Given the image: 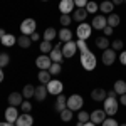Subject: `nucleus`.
Listing matches in <instances>:
<instances>
[{"label": "nucleus", "instance_id": "f3484780", "mask_svg": "<svg viewBox=\"0 0 126 126\" xmlns=\"http://www.w3.org/2000/svg\"><path fill=\"white\" fill-rule=\"evenodd\" d=\"M22 103H24V96H22V93H17V91H15V93H10L9 94V104L10 106H20V104H22Z\"/></svg>", "mask_w": 126, "mask_h": 126}, {"label": "nucleus", "instance_id": "7c9ffc66", "mask_svg": "<svg viewBox=\"0 0 126 126\" xmlns=\"http://www.w3.org/2000/svg\"><path fill=\"white\" fill-rule=\"evenodd\" d=\"M39 50L42 52V54H49L50 50H52V44L49 42V40H42L39 46Z\"/></svg>", "mask_w": 126, "mask_h": 126}, {"label": "nucleus", "instance_id": "aec40b11", "mask_svg": "<svg viewBox=\"0 0 126 126\" xmlns=\"http://www.w3.org/2000/svg\"><path fill=\"white\" fill-rule=\"evenodd\" d=\"M87 17V10L86 9H76L72 12V19L76 20V22H84Z\"/></svg>", "mask_w": 126, "mask_h": 126}, {"label": "nucleus", "instance_id": "7ed1b4c3", "mask_svg": "<svg viewBox=\"0 0 126 126\" xmlns=\"http://www.w3.org/2000/svg\"><path fill=\"white\" fill-rule=\"evenodd\" d=\"M82 96H79V94H71L67 97V108L71 111H81V108H82Z\"/></svg>", "mask_w": 126, "mask_h": 126}, {"label": "nucleus", "instance_id": "4be33fe9", "mask_svg": "<svg viewBox=\"0 0 126 126\" xmlns=\"http://www.w3.org/2000/svg\"><path fill=\"white\" fill-rule=\"evenodd\" d=\"M113 9H114V3L111 2V0H104V2H101V5H99V10L103 12V14H113Z\"/></svg>", "mask_w": 126, "mask_h": 126}, {"label": "nucleus", "instance_id": "5fc2aeb1", "mask_svg": "<svg viewBox=\"0 0 126 126\" xmlns=\"http://www.w3.org/2000/svg\"><path fill=\"white\" fill-rule=\"evenodd\" d=\"M119 126H126V123H125V125H119Z\"/></svg>", "mask_w": 126, "mask_h": 126}, {"label": "nucleus", "instance_id": "ea45409f", "mask_svg": "<svg viewBox=\"0 0 126 126\" xmlns=\"http://www.w3.org/2000/svg\"><path fill=\"white\" fill-rule=\"evenodd\" d=\"M101 125H103V126H119V125H118V121L114 119V118H106V119H104Z\"/></svg>", "mask_w": 126, "mask_h": 126}, {"label": "nucleus", "instance_id": "de8ad7c7", "mask_svg": "<svg viewBox=\"0 0 126 126\" xmlns=\"http://www.w3.org/2000/svg\"><path fill=\"white\" fill-rule=\"evenodd\" d=\"M111 2H113V3H114V5H121V3H125V2H123V0H111Z\"/></svg>", "mask_w": 126, "mask_h": 126}, {"label": "nucleus", "instance_id": "4c0bfd02", "mask_svg": "<svg viewBox=\"0 0 126 126\" xmlns=\"http://www.w3.org/2000/svg\"><path fill=\"white\" fill-rule=\"evenodd\" d=\"M86 10H87V14H96L97 10H99V7H97V3H96V2H87Z\"/></svg>", "mask_w": 126, "mask_h": 126}, {"label": "nucleus", "instance_id": "b1692460", "mask_svg": "<svg viewBox=\"0 0 126 126\" xmlns=\"http://www.w3.org/2000/svg\"><path fill=\"white\" fill-rule=\"evenodd\" d=\"M59 40H62L64 44L69 42V40H72V32L67 29V27H64V29L59 30Z\"/></svg>", "mask_w": 126, "mask_h": 126}, {"label": "nucleus", "instance_id": "a211bd4d", "mask_svg": "<svg viewBox=\"0 0 126 126\" xmlns=\"http://www.w3.org/2000/svg\"><path fill=\"white\" fill-rule=\"evenodd\" d=\"M54 108H56V111H59V113L64 111V109L67 108V97L64 96V94H59L57 99H56V106Z\"/></svg>", "mask_w": 126, "mask_h": 126}, {"label": "nucleus", "instance_id": "c85d7f7f", "mask_svg": "<svg viewBox=\"0 0 126 126\" xmlns=\"http://www.w3.org/2000/svg\"><path fill=\"white\" fill-rule=\"evenodd\" d=\"M56 37H57V32H56L54 27H49V29L44 30V40H49V42H50V40L56 39Z\"/></svg>", "mask_w": 126, "mask_h": 126}, {"label": "nucleus", "instance_id": "58836bf2", "mask_svg": "<svg viewBox=\"0 0 126 126\" xmlns=\"http://www.w3.org/2000/svg\"><path fill=\"white\" fill-rule=\"evenodd\" d=\"M123 40L121 39H116V40H113V44H111V49L113 50H123Z\"/></svg>", "mask_w": 126, "mask_h": 126}, {"label": "nucleus", "instance_id": "f257e3e1", "mask_svg": "<svg viewBox=\"0 0 126 126\" xmlns=\"http://www.w3.org/2000/svg\"><path fill=\"white\" fill-rule=\"evenodd\" d=\"M104 103V113H106L108 116H114L118 113V108H119V103H118V94L116 91L113 89V91H108V97L103 101Z\"/></svg>", "mask_w": 126, "mask_h": 126}, {"label": "nucleus", "instance_id": "e433bc0d", "mask_svg": "<svg viewBox=\"0 0 126 126\" xmlns=\"http://www.w3.org/2000/svg\"><path fill=\"white\" fill-rule=\"evenodd\" d=\"M9 62H10V56L7 52H2V54H0V67L9 66Z\"/></svg>", "mask_w": 126, "mask_h": 126}, {"label": "nucleus", "instance_id": "393cba45", "mask_svg": "<svg viewBox=\"0 0 126 126\" xmlns=\"http://www.w3.org/2000/svg\"><path fill=\"white\" fill-rule=\"evenodd\" d=\"M17 42H19V46L22 49H29L30 47V44H32V39H30V35H19L17 37Z\"/></svg>", "mask_w": 126, "mask_h": 126}, {"label": "nucleus", "instance_id": "6ab92c4d", "mask_svg": "<svg viewBox=\"0 0 126 126\" xmlns=\"http://www.w3.org/2000/svg\"><path fill=\"white\" fill-rule=\"evenodd\" d=\"M47 96V87L44 86V84H40V86L35 87V93H34V97L37 99V101H44Z\"/></svg>", "mask_w": 126, "mask_h": 126}, {"label": "nucleus", "instance_id": "dca6fc26", "mask_svg": "<svg viewBox=\"0 0 126 126\" xmlns=\"http://www.w3.org/2000/svg\"><path fill=\"white\" fill-rule=\"evenodd\" d=\"M108 97V91H104L103 87H96L91 91V99L93 101H104Z\"/></svg>", "mask_w": 126, "mask_h": 126}, {"label": "nucleus", "instance_id": "2f4dec72", "mask_svg": "<svg viewBox=\"0 0 126 126\" xmlns=\"http://www.w3.org/2000/svg\"><path fill=\"white\" fill-rule=\"evenodd\" d=\"M61 71H62L61 62H52V66L49 67V72H50L52 76H57V74H61Z\"/></svg>", "mask_w": 126, "mask_h": 126}, {"label": "nucleus", "instance_id": "c03bdc74", "mask_svg": "<svg viewBox=\"0 0 126 126\" xmlns=\"http://www.w3.org/2000/svg\"><path fill=\"white\" fill-rule=\"evenodd\" d=\"M119 62H121L123 66H126V50H123V52L119 54Z\"/></svg>", "mask_w": 126, "mask_h": 126}, {"label": "nucleus", "instance_id": "f03ea898", "mask_svg": "<svg viewBox=\"0 0 126 126\" xmlns=\"http://www.w3.org/2000/svg\"><path fill=\"white\" fill-rule=\"evenodd\" d=\"M97 61H96V56L91 52V50H87L84 54H81V66L86 69V71H93V69L96 67Z\"/></svg>", "mask_w": 126, "mask_h": 126}, {"label": "nucleus", "instance_id": "423d86ee", "mask_svg": "<svg viewBox=\"0 0 126 126\" xmlns=\"http://www.w3.org/2000/svg\"><path fill=\"white\" fill-rule=\"evenodd\" d=\"M101 61H103L104 66H113L114 61H116V50H113V49H109V47L104 49L103 56H101Z\"/></svg>", "mask_w": 126, "mask_h": 126}, {"label": "nucleus", "instance_id": "864d4df0", "mask_svg": "<svg viewBox=\"0 0 126 126\" xmlns=\"http://www.w3.org/2000/svg\"><path fill=\"white\" fill-rule=\"evenodd\" d=\"M76 126H84V123H81V121H78V123H76Z\"/></svg>", "mask_w": 126, "mask_h": 126}, {"label": "nucleus", "instance_id": "603ef678", "mask_svg": "<svg viewBox=\"0 0 126 126\" xmlns=\"http://www.w3.org/2000/svg\"><path fill=\"white\" fill-rule=\"evenodd\" d=\"M3 35H5V30L0 29V40H2V37H3Z\"/></svg>", "mask_w": 126, "mask_h": 126}, {"label": "nucleus", "instance_id": "a878e982", "mask_svg": "<svg viewBox=\"0 0 126 126\" xmlns=\"http://www.w3.org/2000/svg\"><path fill=\"white\" fill-rule=\"evenodd\" d=\"M106 20H108V25H109V27H113V29L118 27V25H119V22H121V19H119V15H118V14H109V15L106 17Z\"/></svg>", "mask_w": 126, "mask_h": 126}, {"label": "nucleus", "instance_id": "2eb2a0df", "mask_svg": "<svg viewBox=\"0 0 126 126\" xmlns=\"http://www.w3.org/2000/svg\"><path fill=\"white\" fill-rule=\"evenodd\" d=\"M106 113H104V109H96V111H93L91 113V119L89 121H93L94 125H99V123H103L104 119H106Z\"/></svg>", "mask_w": 126, "mask_h": 126}, {"label": "nucleus", "instance_id": "8fccbe9b", "mask_svg": "<svg viewBox=\"0 0 126 126\" xmlns=\"http://www.w3.org/2000/svg\"><path fill=\"white\" fill-rule=\"evenodd\" d=\"M84 126H97V125H94L93 121H87V123H84Z\"/></svg>", "mask_w": 126, "mask_h": 126}, {"label": "nucleus", "instance_id": "20e7f679", "mask_svg": "<svg viewBox=\"0 0 126 126\" xmlns=\"http://www.w3.org/2000/svg\"><path fill=\"white\" fill-rule=\"evenodd\" d=\"M35 20L34 19H25L22 24H20V32L24 34V35H32L34 32H35Z\"/></svg>", "mask_w": 126, "mask_h": 126}, {"label": "nucleus", "instance_id": "72a5a7b5", "mask_svg": "<svg viewBox=\"0 0 126 126\" xmlns=\"http://www.w3.org/2000/svg\"><path fill=\"white\" fill-rule=\"evenodd\" d=\"M91 119V113H87V111H79V114H78V121H81V123H87Z\"/></svg>", "mask_w": 126, "mask_h": 126}, {"label": "nucleus", "instance_id": "3c124183", "mask_svg": "<svg viewBox=\"0 0 126 126\" xmlns=\"http://www.w3.org/2000/svg\"><path fill=\"white\" fill-rule=\"evenodd\" d=\"M0 126H14V125H12V123H7V121H5V123H0Z\"/></svg>", "mask_w": 126, "mask_h": 126}, {"label": "nucleus", "instance_id": "09e8293b", "mask_svg": "<svg viewBox=\"0 0 126 126\" xmlns=\"http://www.w3.org/2000/svg\"><path fill=\"white\" fill-rule=\"evenodd\" d=\"M3 81V67H0V82Z\"/></svg>", "mask_w": 126, "mask_h": 126}, {"label": "nucleus", "instance_id": "6e6552de", "mask_svg": "<svg viewBox=\"0 0 126 126\" xmlns=\"http://www.w3.org/2000/svg\"><path fill=\"white\" fill-rule=\"evenodd\" d=\"M91 32H93L91 24H79L78 30H76V34L81 40H87V37H91Z\"/></svg>", "mask_w": 126, "mask_h": 126}, {"label": "nucleus", "instance_id": "c9c22d12", "mask_svg": "<svg viewBox=\"0 0 126 126\" xmlns=\"http://www.w3.org/2000/svg\"><path fill=\"white\" fill-rule=\"evenodd\" d=\"M72 22V17L71 15H66V14H61V17H59V24H62L64 27H67L69 24Z\"/></svg>", "mask_w": 126, "mask_h": 126}, {"label": "nucleus", "instance_id": "0eeeda50", "mask_svg": "<svg viewBox=\"0 0 126 126\" xmlns=\"http://www.w3.org/2000/svg\"><path fill=\"white\" fill-rule=\"evenodd\" d=\"M76 52H78V46H76L74 40H69V42H66V44L62 46V56H64L66 59L74 57Z\"/></svg>", "mask_w": 126, "mask_h": 126}, {"label": "nucleus", "instance_id": "5701e85b", "mask_svg": "<svg viewBox=\"0 0 126 126\" xmlns=\"http://www.w3.org/2000/svg\"><path fill=\"white\" fill-rule=\"evenodd\" d=\"M5 47H12V46H15L17 44V37L15 35H12V34H5L3 37H2V40H0Z\"/></svg>", "mask_w": 126, "mask_h": 126}, {"label": "nucleus", "instance_id": "39448f33", "mask_svg": "<svg viewBox=\"0 0 126 126\" xmlns=\"http://www.w3.org/2000/svg\"><path fill=\"white\" fill-rule=\"evenodd\" d=\"M46 87H47V93H49V94H54V96L62 94V89H64L62 82H61L59 79H50V82H49Z\"/></svg>", "mask_w": 126, "mask_h": 126}, {"label": "nucleus", "instance_id": "37998d69", "mask_svg": "<svg viewBox=\"0 0 126 126\" xmlns=\"http://www.w3.org/2000/svg\"><path fill=\"white\" fill-rule=\"evenodd\" d=\"M103 32H104V35H106V37H109V35L113 34V27H109V25H106V27L103 29Z\"/></svg>", "mask_w": 126, "mask_h": 126}, {"label": "nucleus", "instance_id": "6e6d98bb", "mask_svg": "<svg viewBox=\"0 0 126 126\" xmlns=\"http://www.w3.org/2000/svg\"><path fill=\"white\" fill-rule=\"evenodd\" d=\"M42 2H47V0H42Z\"/></svg>", "mask_w": 126, "mask_h": 126}, {"label": "nucleus", "instance_id": "1a4fd4ad", "mask_svg": "<svg viewBox=\"0 0 126 126\" xmlns=\"http://www.w3.org/2000/svg\"><path fill=\"white\" fill-rule=\"evenodd\" d=\"M35 66L40 69V71H49V67L52 66V59L49 57L47 54H42L35 59Z\"/></svg>", "mask_w": 126, "mask_h": 126}, {"label": "nucleus", "instance_id": "a18cd8bd", "mask_svg": "<svg viewBox=\"0 0 126 126\" xmlns=\"http://www.w3.org/2000/svg\"><path fill=\"white\" fill-rule=\"evenodd\" d=\"M119 104L126 106V94H121V96H119Z\"/></svg>", "mask_w": 126, "mask_h": 126}, {"label": "nucleus", "instance_id": "4d7b16f0", "mask_svg": "<svg viewBox=\"0 0 126 126\" xmlns=\"http://www.w3.org/2000/svg\"><path fill=\"white\" fill-rule=\"evenodd\" d=\"M123 2H125V3H126V0H123Z\"/></svg>", "mask_w": 126, "mask_h": 126}, {"label": "nucleus", "instance_id": "ddd939ff", "mask_svg": "<svg viewBox=\"0 0 126 126\" xmlns=\"http://www.w3.org/2000/svg\"><path fill=\"white\" fill-rule=\"evenodd\" d=\"M17 118H19V111H17V108L15 106H9L5 109V121L7 123H15L17 121Z\"/></svg>", "mask_w": 126, "mask_h": 126}, {"label": "nucleus", "instance_id": "a19ab883", "mask_svg": "<svg viewBox=\"0 0 126 126\" xmlns=\"http://www.w3.org/2000/svg\"><path fill=\"white\" fill-rule=\"evenodd\" d=\"M20 109H22V113H30V111H32V104H30L29 101H24V103L20 104Z\"/></svg>", "mask_w": 126, "mask_h": 126}, {"label": "nucleus", "instance_id": "bb28decb", "mask_svg": "<svg viewBox=\"0 0 126 126\" xmlns=\"http://www.w3.org/2000/svg\"><path fill=\"white\" fill-rule=\"evenodd\" d=\"M114 91H116L118 96L126 94V82H125V81H121V79H118L116 82H114Z\"/></svg>", "mask_w": 126, "mask_h": 126}, {"label": "nucleus", "instance_id": "9b49d317", "mask_svg": "<svg viewBox=\"0 0 126 126\" xmlns=\"http://www.w3.org/2000/svg\"><path fill=\"white\" fill-rule=\"evenodd\" d=\"M106 25H108V20H106L104 15H94V19L91 22V27L96 29V30H103Z\"/></svg>", "mask_w": 126, "mask_h": 126}, {"label": "nucleus", "instance_id": "79ce46f5", "mask_svg": "<svg viewBox=\"0 0 126 126\" xmlns=\"http://www.w3.org/2000/svg\"><path fill=\"white\" fill-rule=\"evenodd\" d=\"M74 5H76V9H86L87 0H74Z\"/></svg>", "mask_w": 126, "mask_h": 126}, {"label": "nucleus", "instance_id": "49530a36", "mask_svg": "<svg viewBox=\"0 0 126 126\" xmlns=\"http://www.w3.org/2000/svg\"><path fill=\"white\" fill-rule=\"evenodd\" d=\"M30 39H32V42H34V40H39V39H40V35L37 34V32H34V34L30 35Z\"/></svg>", "mask_w": 126, "mask_h": 126}, {"label": "nucleus", "instance_id": "f8f14e48", "mask_svg": "<svg viewBox=\"0 0 126 126\" xmlns=\"http://www.w3.org/2000/svg\"><path fill=\"white\" fill-rule=\"evenodd\" d=\"M34 125V118L30 116L29 113H22L19 114L17 121H15V126H32Z\"/></svg>", "mask_w": 126, "mask_h": 126}, {"label": "nucleus", "instance_id": "9d476101", "mask_svg": "<svg viewBox=\"0 0 126 126\" xmlns=\"http://www.w3.org/2000/svg\"><path fill=\"white\" fill-rule=\"evenodd\" d=\"M74 9H76L74 0H61V2H59V10H61V14L69 15L71 12H74Z\"/></svg>", "mask_w": 126, "mask_h": 126}, {"label": "nucleus", "instance_id": "f704fd0d", "mask_svg": "<svg viewBox=\"0 0 126 126\" xmlns=\"http://www.w3.org/2000/svg\"><path fill=\"white\" fill-rule=\"evenodd\" d=\"M76 46H78V50L81 52V54H84V52H87V50H89V47H87V44H86V40L78 39V40H76Z\"/></svg>", "mask_w": 126, "mask_h": 126}, {"label": "nucleus", "instance_id": "cd10ccee", "mask_svg": "<svg viewBox=\"0 0 126 126\" xmlns=\"http://www.w3.org/2000/svg\"><path fill=\"white\" fill-rule=\"evenodd\" d=\"M34 93H35V87L32 86V84H25L24 89H22V96L25 97V99H30V97L34 96Z\"/></svg>", "mask_w": 126, "mask_h": 126}, {"label": "nucleus", "instance_id": "c756f323", "mask_svg": "<svg viewBox=\"0 0 126 126\" xmlns=\"http://www.w3.org/2000/svg\"><path fill=\"white\" fill-rule=\"evenodd\" d=\"M96 46L99 49H103V50H104V49L109 47V39H108L106 35H104V37H97V39H96Z\"/></svg>", "mask_w": 126, "mask_h": 126}, {"label": "nucleus", "instance_id": "4468645a", "mask_svg": "<svg viewBox=\"0 0 126 126\" xmlns=\"http://www.w3.org/2000/svg\"><path fill=\"white\" fill-rule=\"evenodd\" d=\"M49 57L52 59V62H61L64 59V56H62V46L57 44L56 47H52V50L49 52Z\"/></svg>", "mask_w": 126, "mask_h": 126}, {"label": "nucleus", "instance_id": "412c9836", "mask_svg": "<svg viewBox=\"0 0 126 126\" xmlns=\"http://www.w3.org/2000/svg\"><path fill=\"white\" fill-rule=\"evenodd\" d=\"M37 79L40 81V84L47 86L49 82H50V79H52V74H50L49 71H39V74H37Z\"/></svg>", "mask_w": 126, "mask_h": 126}, {"label": "nucleus", "instance_id": "473e14b6", "mask_svg": "<svg viewBox=\"0 0 126 126\" xmlns=\"http://www.w3.org/2000/svg\"><path fill=\"white\" fill-rule=\"evenodd\" d=\"M61 119H62L64 123H67V121H71V119H72V111H71L69 108H66L64 111H61Z\"/></svg>", "mask_w": 126, "mask_h": 126}]
</instances>
